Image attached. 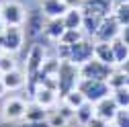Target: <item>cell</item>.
<instances>
[{
    "mask_svg": "<svg viewBox=\"0 0 129 127\" xmlns=\"http://www.w3.org/2000/svg\"><path fill=\"white\" fill-rule=\"evenodd\" d=\"M94 57V43L80 39L74 45H59V59L61 61H72L76 66H82V64L90 61Z\"/></svg>",
    "mask_w": 129,
    "mask_h": 127,
    "instance_id": "cell-1",
    "label": "cell"
},
{
    "mask_svg": "<svg viewBox=\"0 0 129 127\" xmlns=\"http://www.w3.org/2000/svg\"><path fill=\"white\" fill-rule=\"evenodd\" d=\"M57 94L63 99L68 92L78 88L80 82V66L72 61H59V70H57Z\"/></svg>",
    "mask_w": 129,
    "mask_h": 127,
    "instance_id": "cell-2",
    "label": "cell"
},
{
    "mask_svg": "<svg viewBox=\"0 0 129 127\" xmlns=\"http://www.w3.org/2000/svg\"><path fill=\"white\" fill-rule=\"evenodd\" d=\"M78 90L82 92L84 99H86L88 103H92V105L101 103L103 99H107V97L113 94L109 82H105V80H86V78H80Z\"/></svg>",
    "mask_w": 129,
    "mask_h": 127,
    "instance_id": "cell-3",
    "label": "cell"
},
{
    "mask_svg": "<svg viewBox=\"0 0 129 127\" xmlns=\"http://www.w3.org/2000/svg\"><path fill=\"white\" fill-rule=\"evenodd\" d=\"M45 64V55H43V47L41 45H33L31 51L27 55V80H29V86H31V92L35 90L37 86V78H39V72Z\"/></svg>",
    "mask_w": 129,
    "mask_h": 127,
    "instance_id": "cell-4",
    "label": "cell"
},
{
    "mask_svg": "<svg viewBox=\"0 0 129 127\" xmlns=\"http://www.w3.org/2000/svg\"><path fill=\"white\" fill-rule=\"evenodd\" d=\"M113 66H107V64L99 61L96 57H92L90 61L82 64L80 66V78H86V80H109L111 74H113Z\"/></svg>",
    "mask_w": 129,
    "mask_h": 127,
    "instance_id": "cell-5",
    "label": "cell"
},
{
    "mask_svg": "<svg viewBox=\"0 0 129 127\" xmlns=\"http://www.w3.org/2000/svg\"><path fill=\"white\" fill-rule=\"evenodd\" d=\"M25 19H27V14H25L23 4L12 2V0L0 4V21H2L6 27H21L25 23Z\"/></svg>",
    "mask_w": 129,
    "mask_h": 127,
    "instance_id": "cell-6",
    "label": "cell"
},
{
    "mask_svg": "<svg viewBox=\"0 0 129 127\" xmlns=\"http://www.w3.org/2000/svg\"><path fill=\"white\" fill-rule=\"evenodd\" d=\"M23 39H25V33L21 27H6L4 33L0 35V47L4 53H14L21 49Z\"/></svg>",
    "mask_w": 129,
    "mask_h": 127,
    "instance_id": "cell-7",
    "label": "cell"
},
{
    "mask_svg": "<svg viewBox=\"0 0 129 127\" xmlns=\"http://www.w3.org/2000/svg\"><path fill=\"white\" fill-rule=\"evenodd\" d=\"M121 29H123V27H121V25H119V21L115 19V14H109V17H105V19H103V23H101L99 31H96L94 39H96V41H107V43H113L115 39H119Z\"/></svg>",
    "mask_w": 129,
    "mask_h": 127,
    "instance_id": "cell-8",
    "label": "cell"
},
{
    "mask_svg": "<svg viewBox=\"0 0 129 127\" xmlns=\"http://www.w3.org/2000/svg\"><path fill=\"white\" fill-rule=\"evenodd\" d=\"M117 113H119V105L115 103L113 94L94 105V117H99V119H103V121H107V123H113V121H115Z\"/></svg>",
    "mask_w": 129,
    "mask_h": 127,
    "instance_id": "cell-9",
    "label": "cell"
},
{
    "mask_svg": "<svg viewBox=\"0 0 129 127\" xmlns=\"http://www.w3.org/2000/svg\"><path fill=\"white\" fill-rule=\"evenodd\" d=\"M31 94L35 97V103H37V105H41V107H45L47 111L55 107L57 97H59L55 88H49V86H45V84H37V86H35V90L31 92Z\"/></svg>",
    "mask_w": 129,
    "mask_h": 127,
    "instance_id": "cell-10",
    "label": "cell"
},
{
    "mask_svg": "<svg viewBox=\"0 0 129 127\" xmlns=\"http://www.w3.org/2000/svg\"><path fill=\"white\" fill-rule=\"evenodd\" d=\"M25 113H27V103L23 99H8L2 107V117L6 121H19V119H25Z\"/></svg>",
    "mask_w": 129,
    "mask_h": 127,
    "instance_id": "cell-11",
    "label": "cell"
},
{
    "mask_svg": "<svg viewBox=\"0 0 129 127\" xmlns=\"http://www.w3.org/2000/svg\"><path fill=\"white\" fill-rule=\"evenodd\" d=\"M72 6L66 0H41V12L45 19H61Z\"/></svg>",
    "mask_w": 129,
    "mask_h": 127,
    "instance_id": "cell-12",
    "label": "cell"
},
{
    "mask_svg": "<svg viewBox=\"0 0 129 127\" xmlns=\"http://www.w3.org/2000/svg\"><path fill=\"white\" fill-rule=\"evenodd\" d=\"M94 57L107 64V66H117V59H115V51H113V45L107 41H96L94 43Z\"/></svg>",
    "mask_w": 129,
    "mask_h": 127,
    "instance_id": "cell-13",
    "label": "cell"
},
{
    "mask_svg": "<svg viewBox=\"0 0 129 127\" xmlns=\"http://www.w3.org/2000/svg\"><path fill=\"white\" fill-rule=\"evenodd\" d=\"M82 10H90V12H96L101 14V17H109L113 14V0H82V4H80Z\"/></svg>",
    "mask_w": 129,
    "mask_h": 127,
    "instance_id": "cell-14",
    "label": "cell"
},
{
    "mask_svg": "<svg viewBox=\"0 0 129 127\" xmlns=\"http://www.w3.org/2000/svg\"><path fill=\"white\" fill-rule=\"evenodd\" d=\"M63 25L66 29H72V31H82V21H84V12L80 6H72L66 14H63Z\"/></svg>",
    "mask_w": 129,
    "mask_h": 127,
    "instance_id": "cell-15",
    "label": "cell"
},
{
    "mask_svg": "<svg viewBox=\"0 0 129 127\" xmlns=\"http://www.w3.org/2000/svg\"><path fill=\"white\" fill-rule=\"evenodd\" d=\"M43 33L53 39V41H59L61 35L66 33V25H63V19H47L45 21V27H43Z\"/></svg>",
    "mask_w": 129,
    "mask_h": 127,
    "instance_id": "cell-16",
    "label": "cell"
},
{
    "mask_svg": "<svg viewBox=\"0 0 129 127\" xmlns=\"http://www.w3.org/2000/svg\"><path fill=\"white\" fill-rule=\"evenodd\" d=\"M2 82H4L6 90H19V88H23V86H25L27 78H25V74H23V72L12 70V72L2 74Z\"/></svg>",
    "mask_w": 129,
    "mask_h": 127,
    "instance_id": "cell-17",
    "label": "cell"
},
{
    "mask_svg": "<svg viewBox=\"0 0 129 127\" xmlns=\"http://www.w3.org/2000/svg\"><path fill=\"white\" fill-rule=\"evenodd\" d=\"M84 12V21H82V29L86 31L88 35H96V31H99L101 23L105 17H101V14H96V12H90V10H82Z\"/></svg>",
    "mask_w": 129,
    "mask_h": 127,
    "instance_id": "cell-18",
    "label": "cell"
},
{
    "mask_svg": "<svg viewBox=\"0 0 129 127\" xmlns=\"http://www.w3.org/2000/svg\"><path fill=\"white\" fill-rule=\"evenodd\" d=\"M47 117H49V111H47L45 107L33 103V105H27V113H25V119L27 121H33V123H43L47 121Z\"/></svg>",
    "mask_w": 129,
    "mask_h": 127,
    "instance_id": "cell-19",
    "label": "cell"
},
{
    "mask_svg": "<svg viewBox=\"0 0 129 127\" xmlns=\"http://www.w3.org/2000/svg\"><path fill=\"white\" fill-rule=\"evenodd\" d=\"M74 117H76V121H78L80 125H82V127H86V125H88V123L94 119V105L86 101L82 107H78V109H76Z\"/></svg>",
    "mask_w": 129,
    "mask_h": 127,
    "instance_id": "cell-20",
    "label": "cell"
},
{
    "mask_svg": "<svg viewBox=\"0 0 129 127\" xmlns=\"http://www.w3.org/2000/svg\"><path fill=\"white\" fill-rule=\"evenodd\" d=\"M27 27H29V35H37L39 31H43L45 23H43V12L35 10L27 17Z\"/></svg>",
    "mask_w": 129,
    "mask_h": 127,
    "instance_id": "cell-21",
    "label": "cell"
},
{
    "mask_svg": "<svg viewBox=\"0 0 129 127\" xmlns=\"http://www.w3.org/2000/svg\"><path fill=\"white\" fill-rule=\"evenodd\" d=\"M113 45V51H115V59H117V66H123V64L129 59V47L121 41V39H115L111 43Z\"/></svg>",
    "mask_w": 129,
    "mask_h": 127,
    "instance_id": "cell-22",
    "label": "cell"
},
{
    "mask_svg": "<svg viewBox=\"0 0 129 127\" xmlns=\"http://www.w3.org/2000/svg\"><path fill=\"white\" fill-rule=\"evenodd\" d=\"M107 82H109L111 90H117V88L127 86V72H125L123 68H119V70H113V74H111V78H109Z\"/></svg>",
    "mask_w": 129,
    "mask_h": 127,
    "instance_id": "cell-23",
    "label": "cell"
},
{
    "mask_svg": "<svg viewBox=\"0 0 129 127\" xmlns=\"http://www.w3.org/2000/svg\"><path fill=\"white\" fill-rule=\"evenodd\" d=\"M84 103H86V99H84V94L80 92L78 88H76V90H72V92H68L66 97H63V105H68V107H70V109H74V111H76L78 107H82Z\"/></svg>",
    "mask_w": 129,
    "mask_h": 127,
    "instance_id": "cell-24",
    "label": "cell"
},
{
    "mask_svg": "<svg viewBox=\"0 0 129 127\" xmlns=\"http://www.w3.org/2000/svg\"><path fill=\"white\" fill-rule=\"evenodd\" d=\"M113 99L119 105V109H129V86L113 90Z\"/></svg>",
    "mask_w": 129,
    "mask_h": 127,
    "instance_id": "cell-25",
    "label": "cell"
},
{
    "mask_svg": "<svg viewBox=\"0 0 129 127\" xmlns=\"http://www.w3.org/2000/svg\"><path fill=\"white\" fill-rule=\"evenodd\" d=\"M113 14H115V19L119 21L121 27H127V25H129V2H125V4H117L115 10H113Z\"/></svg>",
    "mask_w": 129,
    "mask_h": 127,
    "instance_id": "cell-26",
    "label": "cell"
},
{
    "mask_svg": "<svg viewBox=\"0 0 129 127\" xmlns=\"http://www.w3.org/2000/svg\"><path fill=\"white\" fill-rule=\"evenodd\" d=\"M47 123H49V127H63V125H68V117L63 115L59 109H55V111H49Z\"/></svg>",
    "mask_w": 129,
    "mask_h": 127,
    "instance_id": "cell-27",
    "label": "cell"
},
{
    "mask_svg": "<svg viewBox=\"0 0 129 127\" xmlns=\"http://www.w3.org/2000/svg\"><path fill=\"white\" fill-rule=\"evenodd\" d=\"M80 39H84L82 37V31H72V29H66V33L61 35V39H59V45H74V43H78Z\"/></svg>",
    "mask_w": 129,
    "mask_h": 127,
    "instance_id": "cell-28",
    "label": "cell"
},
{
    "mask_svg": "<svg viewBox=\"0 0 129 127\" xmlns=\"http://www.w3.org/2000/svg\"><path fill=\"white\" fill-rule=\"evenodd\" d=\"M12 70H17V64H14L12 55L10 53H2L0 55V76L6 74V72H12Z\"/></svg>",
    "mask_w": 129,
    "mask_h": 127,
    "instance_id": "cell-29",
    "label": "cell"
},
{
    "mask_svg": "<svg viewBox=\"0 0 129 127\" xmlns=\"http://www.w3.org/2000/svg\"><path fill=\"white\" fill-rule=\"evenodd\" d=\"M113 127H129V109H119L115 121H113Z\"/></svg>",
    "mask_w": 129,
    "mask_h": 127,
    "instance_id": "cell-30",
    "label": "cell"
},
{
    "mask_svg": "<svg viewBox=\"0 0 129 127\" xmlns=\"http://www.w3.org/2000/svg\"><path fill=\"white\" fill-rule=\"evenodd\" d=\"M14 127H49V123L43 121V123H33V121H25L21 125H14Z\"/></svg>",
    "mask_w": 129,
    "mask_h": 127,
    "instance_id": "cell-31",
    "label": "cell"
},
{
    "mask_svg": "<svg viewBox=\"0 0 129 127\" xmlns=\"http://www.w3.org/2000/svg\"><path fill=\"white\" fill-rule=\"evenodd\" d=\"M109 125H111V123H107V121H103V119H99V117H94L86 127H109Z\"/></svg>",
    "mask_w": 129,
    "mask_h": 127,
    "instance_id": "cell-32",
    "label": "cell"
},
{
    "mask_svg": "<svg viewBox=\"0 0 129 127\" xmlns=\"http://www.w3.org/2000/svg\"><path fill=\"white\" fill-rule=\"evenodd\" d=\"M119 39H121V41H123V43L129 47V25L121 29V35H119Z\"/></svg>",
    "mask_w": 129,
    "mask_h": 127,
    "instance_id": "cell-33",
    "label": "cell"
},
{
    "mask_svg": "<svg viewBox=\"0 0 129 127\" xmlns=\"http://www.w3.org/2000/svg\"><path fill=\"white\" fill-rule=\"evenodd\" d=\"M6 92V86H4V82H2V76H0V97Z\"/></svg>",
    "mask_w": 129,
    "mask_h": 127,
    "instance_id": "cell-34",
    "label": "cell"
},
{
    "mask_svg": "<svg viewBox=\"0 0 129 127\" xmlns=\"http://www.w3.org/2000/svg\"><path fill=\"white\" fill-rule=\"evenodd\" d=\"M121 68H123V70H125V72H127V74H129V59H127V61H125V64H123V66H121Z\"/></svg>",
    "mask_w": 129,
    "mask_h": 127,
    "instance_id": "cell-35",
    "label": "cell"
},
{
    "mask_svg": "<svg viewBox=\"0 0 129 127\" xmlns=\"http://www.w3.org/2000/svg\"><path fill=\"white\" fill-rule=\"evenodd\" d=\"M4 29H6V25H4L2 21H0V35H2V33H4Z\"/></svg>",
    "mask_w": 129,
    "mask_h": 127,
    "instance_id": "cell-36",
    "label": "cell"
},
{
    "mask_svg": "<svg viewBox=\"0 0 129 127\" xmlns=\"http://www.w3.org/2000/svg\"><path fill=\"white\" fill-rule=\"evenodd\" d=\"M117 4H125V2H129V0H115Z\"/></svg>",
    "mask_w": 129,
    "mask_h": 127,
    "instance_id": "cell-37",
    "label": "cell"
},
{
    "mask_svg": "<svg viewBox=\"0 0 129 127\" xmlns=\"http://www.w3.org/2000/svg\"><path fill=\"white\" fill-rule=\"evenodd\" d=\"M0 55H2V47H0Z\"/></svg>",
    "mask_w": 129,
    "mask_h": 127,
    "instance_id": "cell-38",
    "label": "cell"
},
{
    "mask_svg": "<svg viewBox=\"0 0 129 127\" xmlns=\"http://www.w3.org/2000/svg\"><path fill=\"white\" fill-rule=\"evenodd\" d=\"M63 127H70V125H63Z\"/></svg>",
    "mask_w": 129,
    "mask_h": 127,
    "instance_id": "cell-39",
    "label": "cell"
}]
</instances>
